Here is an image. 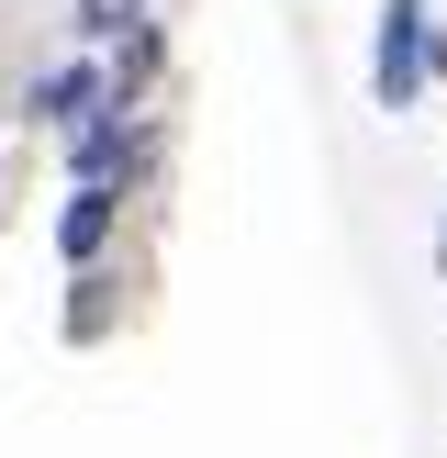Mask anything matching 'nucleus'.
Instances as JSON below:
<instances>
[{
	"mask_svg": "<svg viewBox=\"0 0 447 458\" xmlns=\"http://www.w3.org/2000/svg\"><path fill=\"white\" fill-rule=\"evenodd\" d=\"M425 79H436V34H425V0H392V12H380V56H369L380 112H402Z\"/></svg>",
	"mask_w": 447,
	"mask_h": 458,
	"instance_id": "nucleus-1",
	"label": "nucleus"
},
{
	"mask_svg": "<svg viewBox=\"0 0 447 458\" xmlns=\"http://www.w3.org/2000/svg\"><path fill=\"white\" fill-rule=\"evenodd\" d=\"M56 235H67V258H101V235H112V191H101V179L67 201V224H56Z\"/></svg>",
	"mask_w": 447,
	"mask_h": 458,
	"instance_id": "nucleus-2",
	"label": "nucleus"
},
{
	"mask_svg": "<svg viewBox=\"0 0 447 458\" xmlns=\"http://www.w3.org/2000/svg\"><path fill=\"white\" fill-rule=\"evenodd\" d=\"M134 12H146V0H89V12H79V22H89V34H123V22H134Z\"/></svg>",
	"mask_w": 447,
	"mask_h": 458,
	"instance_id": "nucleus-3",
	"label": "nucleus"
}]
</instances>
